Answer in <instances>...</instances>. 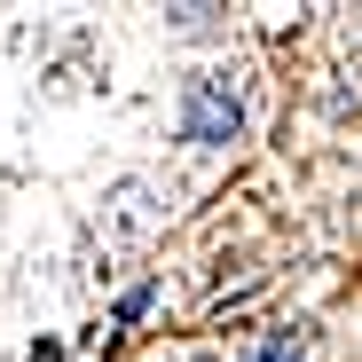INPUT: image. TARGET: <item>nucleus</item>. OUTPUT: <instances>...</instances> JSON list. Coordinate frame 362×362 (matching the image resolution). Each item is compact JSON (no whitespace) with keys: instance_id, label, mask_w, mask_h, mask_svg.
I'll return each instance as SVG.
<instances>
[{"instance_id":"f257e3e1","label":"nucleus","mask_w":362,"mask_h":362,"mask_svg":"<svg viewBox=\"0 0 362 362\" xmlns=\"http://www.w3.org/2000/svg\"><path fill=\"white\" fill-rule=\"evenodd\" d=\"M236 127H245V95H236V79L221 64L181 79V134L189 142H236Z\"/></svg>"},{"instance_id":"f03ea898","label":"nucleus","mask_w":362,"mask_h":362,"mask_svg":"<svg viewBox=\"0 0 362 362\" xmlns=\"http://www.w3.org/2000/svg\"><path fill=\"white\" fill-rule=\"evenodd\" d=\"M158 221H165L158 189H118V197H103V245H142Z\"/></svg>"}]
</instances>
